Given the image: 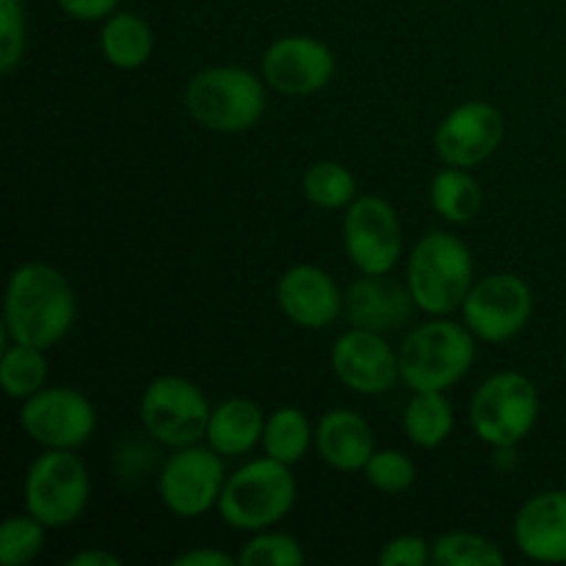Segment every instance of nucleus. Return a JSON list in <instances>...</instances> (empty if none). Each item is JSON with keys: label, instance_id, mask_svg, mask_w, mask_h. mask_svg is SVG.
Returning a JSON list of instances; mask_svg holds the SVG:
<instances>
[{"label": "nucleus", "instance_id": "obj_28", "mask_svg": "<svg viewBox=\"0 0 566 566\" xmlns=\"http://www.w3.org/2000/svg\"><path fill=\"white\" fill-rule=\"evenodd\" d=\"M48 528L33 514H11L0 525V564L22 566L31 564L42 553Z\"/></svg>", "mask_w": 566, "mask_h": 566}, {"label": "nucleus", "instance_id": "obj_32", "mask_svg": "<svg viewBox=\"0 0 566 566\" xmlns=\"http://www.w3.org/2000/svg\"><path fill=\"white\" fill-rule=\"evenodd\" d=\"M381 566H426L431 564V542L418 534L392 536L379 553Z\"/></svg>", "mask_w": 566, "mask_h": 566}, {"label": "nucleus", "instance_id": "obj_27", "mask_svg": "<svg viewBox=\"0 0 566 566\" xmlns=\"http://www.w3.org/2000/svg\"><path fill=\"white\" fill-rule=\"evenodd\" d=\"M501 547L473 531H448L431 542V566H501Z\"/></svg>", "mask_w": 566, "mask_h": 566}, {"label": "nucleus", "instance_id": "obj_7", "mask_svg": "<svg viewBox=\"0 0 566 566\" xmlns=\"http://www.w3.org/2000/svg\"><path fill=\"white\" fill-rule=\"evenodd\" d=\"M88 495L92 479L86 462L75 451H44L28 468L22 486L25 512L33 514L48 531L77 523V517L86 512Z\"/></svg>", "mask_w": 566, "mask_h": 566}, {"label": "nucleus", "instance_id": "obj_20", "mask_svg": "<svg viewBox=\"0 0 566 566\" xmlns=\"http://www.w3.org/2000/svg\"><path fill=\"white\" fill-rule=\"evenodd\" d=\"M265 415L252 398H227L216 403L208 423V446L224 459H238L252 453L263 442Z\"/></svg>", "mask_w": 566, "mask_h": 566}, {"label": "nucleus", "instance_id": "obj_35", "mask_svg": "<svg viewBox=\"0 0 566 566\" xmlns=\"http://www.w3.org/2000/svg\"><path fill=\"white\" fill-rule=\"evenodd\" d=\"M122 558L111 551L94 547V551H81L70 558V566H119Z\"/></svg>", "mask_w": 566, "mask_h": 566}, {"label": "nucleus", "instance_id": "obj_33", "mask_svg": "<svg viewBox=\"0 0 566 566\" xmlns=\"http://www.w3.org/2000/svg\"><path fill=\"white\" fill-rule=\"evenodd\" d=\"M59 9L64 11L66 17L77 22H99L108 20L116 11L119 0H55Z\"/></svg>", "mask_w": 566, "mask_h": 566}, {"label": "nucleus", "instance_id": "obj_18", "mask_svg": "<svg viewBox=\"0 0 566 566\" xmlns=\"http://www.w3.org/2000/svg\"><path fill=\"white\" fill-rule=\"evenodd\" d=\"M514 545L531 562L566 564V492L528 497L514 517Z\"/></svg>", "mask_w": 566, "mask_h": 566}, {"label": "nucleus", "instance_id": "obj_2", "mask_svg": "<svg viewBox=\"0 0 566 566\" xmlns=\"http://www.w3.org/2000/svg\"><path fill=\"white\" fill-rule=\"evenodd\" d=\"M475 335L448 315L415 326L398 346L401 381L412 392H446L473 370Z\"/></svg>", "mask_w": 566, "mask_h": 566}, {"label": "nucleus", "instance_id": "obj_23", "mask_svg": "<svg viewBox=\"0 0 566 566\" xmlns=\"http://www.w3.org/2000/svg\"><path fill=\"white\" fill-rule=\"evenodd\" d=\"M457 415L446 392H412L403 409V434L415 448H440L453 434Z\"/></svg>", "mask_w": 566, "mask_h": 566}, {"label": "nucleus", "instance_id": "obj_8", "mask_svg": "<svg viewBox=\"0 0 566 566\" xmlns=\"http://www.w3.org/2000/svg\"><path fill=\"white\" fill-rule=\"evenodd\" d=\"M210 412L208 396L186 376H155L138 403L144 431L171 451L205 440Z\"/></svg>", "mask_w": 566, "mask_h": 566}, {"label": "nucleus", "instance_id": "obj_1", "mask_svg": "<svg viewBox=\"0 0 566 566\" xmlns=\"http://www.w3.org/2000/svg\"><path fill=\"white\" fill-rule=\"evenodd\" d=\"M77 298L55 265L22 263L11 271L3 302V337L36 348H53L72 332Z\"/></svg>", "mask_w": 566, "mask_h": 566}, {"label": "nucleus", "instance_id": "obj_19", "mask_svg": "<svg viewBox=\"0 0 566 566\" xmlns=\"http://www.w3.org/2000/svg\"><path fill=\"white\" fill-rule=\"evenodd\" d=\"M315 451L340 473L365 470L376 453V437L368 420L352 409H332L315 426Z\"/></svg>", "mask_w": 566, "mask_h": 566}, {"label": "nucleus", "instance_id": "obj_34", "mask_svg": "<svg viewBox=\"0 0 566 566\" xmlns=\"http://www.w3.org/2000/svg\"><path fill=\"white\" fill-rule=\"evenodd\" d=\"M171 564L175 566H235L238 556H230V553L224 551H216V547H193V551L180 553Z\"/></svg>", "mask_w": 566, "mask_h": 566}, {"label": "nucleus", "instance_id": "obj_5", "mask_svg": "<svg viewBox=\"0 0 566 566\" xmlns=\"http://www.w3.org/2000/svg\"><path fill=\"white\" fill-rule=\"evenodd\" d=\"M298 486L291 464L263 457L252 459L235 473L227 475L224 492L219 497V514L232 531L258 534L274 528L296 506Z\"/></svg>", "mask_w": 566, "mask_h": 566}, {"label": "nucleus", "instance_id": "obj_9", "mask_svg": "<svg viewBox=\"0 0 566 566\" xmlns=\"http://www.w3.org/2000/svg\"><path fill=\"white\" fill-rule=\"evenodd\" d=\"M224 484V457L199 442L175 448L158 473L160 503L180 520H197L219 506Z\"/></svg>", "mask_w": 566, "mask_h": 566}, {"label": "nucleus", "instance_id": "obj_26", "mask_svg": "<svg viewBox=\"0 0 566 566\" xmlns=\"http://www.w3.org/2000/svg\"><path fill=\"white\" fill-rule=\"evenodd\" d=\"M302 193L321 210H346L357 193V177L337 160H318L302 177Z\"/></svg>", "mask_w": 566, "mask_h": 566}, {"label": "nucleus", "instance_id": "obj_21", "mask_svg": "<svg viewBox=\"0 0 566 566\" xmlns=\"http://www.w3.org/2000/svg\"><path fill=\"white\" fill-rule=\"evenodd\" d=\"M99 50H103V59L116 70H142L153 59L155 33L144 17L133 11H114L108 20H103Z\"/></svg>", "mask_w": 566, "mask_h": 566}, {"label": "nucleus", "instance_id": "obj_24", "mask_svg": "<svg viewBox=\"0 0 566 566\" xmlns=\"http://www.w3.org/2000/svg\"><path fill=\"white\" fill-rule=\"evenodd\" d=\"M265 457L282 464H298L315 446V426L298 407H280L269 415L263 431Z\"/></svg>", "mask_w": 566, "mask_h": 566}, {"label": "nucleus", "instance_id": "obj_36", "mask_svg": "<svg viewBox=\"0 0 566 566\" xmlns=\"http://www.w3.org/2000/svg\"><path fill=\"white\" fill-rule=\"evenodd\" d=\"M495 468L497 470H517L520 464V453H517V446H503V448H495Z\"/></svg>", "mask_w": 566, "mask_h": 566}, {"label": "nucleus", "instance_id": "obj_17", "mask_svg": "<svg viewBox=\"0 0 566 566\" xmlns=\"http://www.w3.org/2000/svg\"><path fill=\"white\" fill-rule=\"evenodd\" d=\"M418 310L407 282L392 280L390 274H359L343 293V318L348 326L374 332H390L409 324Z\"/></svg>", "mask_w": 566, "mask_h": 566}, {"label": "nucleus", "instance_id": "obj_22", "mask_svg": "<svg viewBox=\"0 0 566 566\" xmlns=\"http://www.w3.org/2000/svg\"><path fill=\"white\" fill-rule=\"evenodd\" d=\"M431 208L448 224H470L484 208V191L468 169L448 166L431 180Z\"/></svg>", "mask_w": 566, "mask_h": 566}, {"label": "nucleus", "instance_id": "obj_6", "mask_svg": "<svg viewBox=\"0 0 566 566\" xmlns=\"http://www.w3.org/2000/svg\"><path fill=\"white\" fill-rule=\"evenodd\" d=\"M539 412V390L517 370L492 374L470 398V426L492 448L520 446L536 429Z\"/></svg>", "mask_w": 566, "mask_h": 566}, {"label": "nucleus", "instance_id": "obj_30", "mask_svg": "<svg viewBox=\"0 0 566 566\" xmlns=\"http://www.w3.org/2000/svg\"><path fill=\"white\" fill-rule=\"evenodd\" d=\"M365 481H368L374 490L385 492V495H401L418 479V468H415L412 457H407L403 451L396 448H385V451H376L370 457V462L365 464Z\"/></svg>", "mask_w": 566, "mask_h": 566}, {"label": "nucleus", "instance_id": "obj_25", "mask_svg": "<svg viewBox=\"0 0 566 566\" xmlns=\"http://www.w3.org/2000/svg\"><path fill=\"white\" fill-rule=\"evenodd\" d=\"M48 368L50 365L48 357H44V348L11 343V346L3 348V357H0V385H3L9 398L28 401V398H33L39 390L48 387Z\"/></svg>", "mask_w": 566, "mask_h": 566}, {"label": "nucleus", "instance_id": "obj_29", "mask_svg": "<svg viewBox=\"0 0 566 566\" xmlns=\"http://www.w3.org/2000/svg\"><path fill=\"white\" fill-rule=\"evenodd\" d=\"M241 566H302L304 547L296 536L280 531H258L238 553Z\"/></svg>", "mask_w": 566, "mask_h": 566}, {"label": "nucleus", "instance_id": "obj_10", "mask_svg": "<svg viewBox=\"0 0 566 566\" xmlns=\"http://www.w3.org/2000/svg\"><path fill=\"white\" fill-rule=\"evenodd\" d=\"M464 326L475 335V340L501 343L514 340L534 315V291L528 282L509 271L475 280L473 291L462 304Z\"/></svg>", "mask_w": 566, "mask_h": 566}, {"label": "nucleus", "instance_id": "obj_16", "mask_svg": "<svg viewBox=\"0 0 566 566\" xmlns=\"http://www.w3.org/2000/svg\"><path fill=\"white\" fill-rule=\"evenodd\" d=\"M276 304L302 329H329L343 315V291L318 265H293L276 282Z\"/></svg>", "mask_w": 566, "mask_h": 566}, {"label": "nucleus", "instance_id": "obj_31", "mask_svg": "<svg viewBox=\"0 0 566 566\" xmlns=\"http://www.w3.org/2000/svg\"><path fill=\"white\" fill-rule=\"evenodd\" d=\"M25 55V9L20 0H0V72L11 75Z\"/></svg>", "mask_w": 566, "mask_h": 566}, {"label": "nucleus", "instance_id": "obj_11", "mask_svg": "<svg viewBox=\"0 0 566 566\" xmlns=\"http://www.w3.org/2000/svg\"><path fill=\"white\" fill-rule=\"evenodd\" d=\"M343 243L359 274H390L403 252L396 208L376 193H359L343 216Z\"/></svg>", "mask_w": 566, "mask_h": 566}, {"label": "nucleus", "instance_id": "obj_13", "mask_svg": "<svg viewBox=\"0 0 566 566\" xmlns=\"http://www.w3.org/2000/svg\"><path fill=\"white\" fill-rule=\"evenodd\" d=\"M263 81L274 92L287 97H310L318 94L335 81L337 61L335 53L321 39L307 33H291L269 44L260 61Z\"/></svg>", "mask_w": 566, "mask_h": 566}, {"label": "nucleus", "instance_id": "obj_4", "mask_svg": "<svg viewBox=\"0 0 566 566\" xmlns=\"http://www.w3.org/2000/svg\"><path fill=\"white\" fill-rule=\"evenodd\" d=\"M265 86L263 77L243 66H208L188 81L186 111L210 133H247L263 119Z\"/></svg>", "mask_w": 566, "mask_h": 566}, {"label": "nucleus", "instance_id": "obj_15", "mask_svg": "<svg viewBox=\"0 0 566 566\" xmlns=\"http://www.w3.org/2000/svg\"><path fill=\"white\" fill-rule=\"evenodd\" d=\"M332 370L357 396H385L401 379L398 352L390 340L381 332L357 326L343 332L332 346Z\"/></svg>", "mask_w": 566, "mask_h": 566}, {"label": "nucleus", "instance_id": "obj_12", "mask_svg": "<svg viewBox=\"0 0 566 566\" xmlns=\"http://www.w3.org/2000/svg\"><path fill=\"white\" fill-rule=\"evenodd\" d=\"M20 426L44 451H77L97 429L94 403L72 387H44L22 401Z\"/></svg>", "mask_w": 566, "mask_h": 566}, {"label": "nucleus", "instance_id": "obj_3", "mask_svg": "<svg viewBox=\"0 0 566 566\" xmlns=\"http://www.w3.org/2000/svg\"><path fill=\"white\" fill-rule=\"evenodd\" d=\"M407 285L420 313H457L475 285L473 252L451 232H426L407 260Z\"/></svg>", "mask_w": 566, "mask_h": 566}, {"label": "nucleus", "instance_id": "obj_14", "mask_svg": "<svg viewBox=\"0 0 566 566\" xmlns=\"http://www.w3.org/2000/svg\"><path fill=\"white\" fill-rule=\"evenodd\" d=\"M506 136V119L484 99L457 105L434 130V153L446 166L473 169L490 160Z\"/></svg>", "mask_w": 566, "mask_h": 566}]
</instances>
